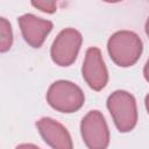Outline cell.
Listing matches in <instances>:
<instances>
[{"instance_id": "6da1fadb", "label": "cell", "mask_w": 149, "mask_h": 149, "mask_svg": "<svg viewBox=\"0 0 149 149\" xmlns=\"http://www.w3.org/2000/svg\"><path fill=\"white\" fill-rule=\"evenodd\" d=\"M111 58L120 66H130L137 62L142 54V42L140 37L128 30L113 34L107 44Z\"/></svg>"}, {"instance_id": "7a4b0ae2", "label": "cell", "mask_w": 149, "mask_h": 149, "mask_svg": "<svg viewBox=\"0 0 149 149\" xmlns=\"http://www.w3.org/2000/svg\"><path fill=\"white\" fill-rule=\"evenodd\" d=\"M83 91L73 83L68 80L55 81L48 90L47 100L49 105L63 113L78 111L84 104Z\"/></svg>"}, {"instance_id": "3957f363", "label": "cell", "mask_w": 149, "mask_h": 149, "mask_svg": "<svg viewBox=\"0 0 149 149\" xmlns=\"http://www.w3.org/2000/svg\"><path fill=\"white\" fill-rule=\"evenodd\" d=\"M107 107L120 132L132 130L137 121V109L134 97L126 91H115L108 97Z\"/></svg>"}, {"instance_id": "277c9868", "label": "cell", "mask_w": 149, "mask_h": 149, "mask_svg": "<svg viewBox=\"0 0 149 149\" xmlns=\"http://www.w3.org/2000/svg\"><path fill=\"white\" fill-rule=\"evenodd\" d=\"M81 136L88 149H106L109 142V132L104 115L99 111L88 112L80 123Z\"/></svg>"}, {"instance_id": "5b68a950", "label": "cell", "mask_w": 149, "mask_h": 149, "mask_svg": "<svg viewBox=\"0 0 149 149\" xmlns=\"http://www.w3.org/2000/svg\"><path fill=\"white\" fill-rule=\"evenodd\" d=\"M81 45V35L73 28L62 30L51 47V58L61 66L71 65L77 58Z\"/></svg>"}, {"instance_id": "8992f818", "label": "cell", "mask_w": 149, "mask_h": 149, "mask_svg": "<svg viewBox=\"0 0 149 149\" xmlns=\"http://www.w3.org/2000/svg\"><path fill=\"white\" fill-rule=\"evenodd\" d=\"M83 77L88 86L95 91H100L106 86L108 80L107 69L98 48L93 47L86 51L83 64Z\"/></svg>"}, {"instance_id": "52a82bcc", "label": "cell", "mask_w": 149, "mask_h": 149, "mask_svg": "<svg viewBox=\"0 0 149 149\" xmlns=\"http://www.w3.org/2000/svg\"><path fill=\"white\" fill-rule=\"evenodd\" d=\"M19 24L26 42L34 48H40L52 29V23L50 21L43 20L33 14L20 16Z\"/></svg>"}, {"instance_id": "ba28073f", "label": "cell", "mask_w": 149, "mask_h": 149, "mask_svg": "<svg viewBox=\"0 0 149 149\" xmlns=\"http://www.w3.org/2000/svg\"><path fill=\"white\" fill-rule=\"evenodd\" d=\"M36 126L44 141L54 149H73L69 132L59 122L50 118H42Z\"/></svg>"}, {"instance_id": "9c48e42d", "label": "cell", "mask_w": 149, "mask_h": 149, "mask_svg": "<svg viewBox=\"0 0 149 149\" xmlns=\"http://www.w3.org/2000/svg\"><path fill=\"white\" fill-rule=\"evenodd\" d=\"M13 42V34L9 22L5 19H0V50L2 52L7 51Z\"/></svg>"}, {"instance_id": "30bf717a", "label": "cell", "mask_w": 149, "mask_h": 149, "mask_svg": "<svg viewBox=\"0 0 149 149\" xmlns=\"http://www.w3.org/2000/svg\"><path fill=\"white\" fill-rule=\"evenodd\" d=\"M33 6L41 9L42 12H47V13H52L56 10V2L55 1H34Z\"/></svg>"}, {"instance_id": "8fae6325", "label": "cell", "mask_w": 149, "mask_h": 149, "mask_svg": "<svg viewBox=\"0 0 149 149\" xmlns=\"http://www.w3.org/2000/svg\"><path fill=\"white\" fill-rule=\"evenodd\" d=\"M15 149H40V148L34 144H30V143H23V144L17 146Z\"/></svg>"}, {"instance_id": "7c38bea8", "label": "cell", "mask_w": 149, "mask_h": 149, "mask_svg": "<svg viewBox=\"0 0 149 149\" xmlns=\"http://www.w3.org/2000/svg\"><path fill=\"white\" fill-rule=\"evenodd\" d=\"M143 73H144V78L149 81V59H148V62H147V64H146V66H144Z\"/></svg>"}, {"instance_id": "4fadbf2b", "label": "cell", "mask_w": 149, "mask_h": 149, "mask_svg": "<svg viewBox=\"0 0 149 149\" xmlns=\"http://www.w3.org/2000/svg\"><path fill=\"white\" fill-rule=\"evenodd\" d=\"M146 107H147V111L149 113V94L146 97Z\"/></svg>"}, {"instance_id": "5bb4252c", "label": "cell", "mask_w": 149, "mask_h": 149, "mask_svg": "<svg viewBox=\"0 0 149 149\" xmlns=\"http://www.w3.org/2000/svg\"><path fill=\"white\" fill-rule=\"evenodd\" d=\"M146 33H147V35L149 36V17H148L147 23H146Z\"/></svg>"}]
</instances>
